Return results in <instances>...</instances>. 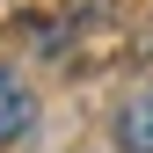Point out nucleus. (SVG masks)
Returning a JSON list of instances; mask_svg holds the SVG:
<instances>
[{
    "mask_svg": "<svg viewBox=\"0 0 153 153\" xmlns=\"http://www.w3.org/2000/svg\"><path fill=\"white\" fill-rule=\"evenodd\" d=\"M29 124H36V95L15 80V66H0V146L29 139Z\"/></svg>",
    "mask_w": 153,
    "mask_h": 153,
    "instance_id": "1",
    "label": "nucleus"
},
{
    "mask_svg": "<svg viewBox=\"0 0 153 153\" xmlns=\"http://www.w3.org/2000/svg\"><path fill=\"white\" fill-rule=\"evenodd\" d=\"M117 139H124V153H153V80L117 109Z\"/></svg>",
    "mask_w": 153,
    "mask_h": 153,
    "instance_id": "2",
    "label": "nucleus"
}]
</instances>
